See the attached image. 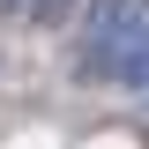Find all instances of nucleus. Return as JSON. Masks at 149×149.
<instances>
[{"label":"nucleus","mask_w":149,"mask_h":149,"mask_svg":"<svg viewBox=\"0 0 149 149\" xmlns=\"http://www.w3.org/2000/svg\"><path fill=\"white\" fill-rule=\"evenodd\" d=\"M74 8H82V0H30L22 15H30V30H67V22H74Z\"/></svg>","instance_id":"nucleus-3"},{"label":"nucleus","mask_w":149,"mask_h":149,"mask_svg":"<svg viewBox=\"0 0 149 149\" xmlns=\"http://www.w3.org/2000/svg\"><path fill=\"white\" fill-rule=\"evenodd\" d=\"M0 8H8V15H22V8H30V0H0Z\"/></svg>","instance_id":"nucleus-4"},{"label":"nucleus","mask_w":149,"mask_h":149,"mask_svg":"<svg viewBox=\"0 0 149 149\" xmlns=\"http://www.w3.org/2000/svg\"><path fill=\"white\" fill-rule=\"evenodd\" d=\"M149 15V0H82V37H74V82H104L127 30Z\"/></svg>","instance_id":"nucleus-1"},{"label":"nucleus","mask_w":149,"mask_h":149,"mask_svg":"<svg viewBox=\"0 0 149 149\" xmlns=\"http://www.w3.org/2000/svg\"><path fill=\"white\" fill-rule=\"evenodd\" d=\"M142 97H149V90H142Z\"/></svg>","instance_id":"nucleus-5"},{"label":"nucleus","mask_w":149,"mask_h":149,"mask_svg":"<svg viewBox=\"0 0 149 149\" xmlns=\"http://www.w3.org/2000/svg\"><path fill=\"white\" fill-rule=\"evenodd\" d=\"M104 90H127V97L149 90V15L127 30V45H119V60H112V74H104Z\"/></svg>","instance_id":"nucleus-2"}]
</instances>
